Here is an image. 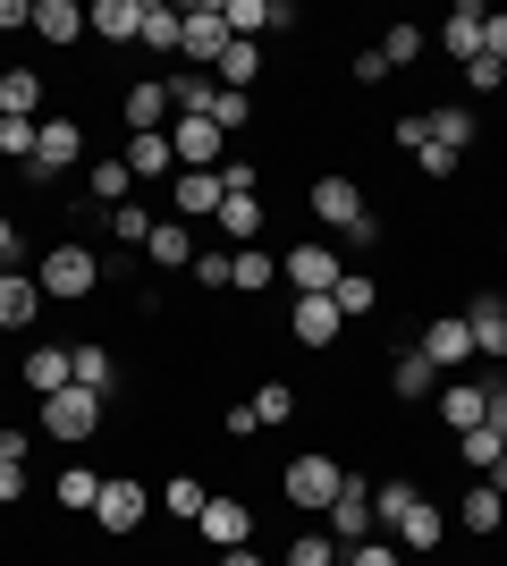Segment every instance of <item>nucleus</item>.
<instances>
[{"instance_id": "nucleus-48", "label": "nucleus", "mask_w": 507, "mask_h": 566, "mask_svg": "<svg viewBox=\"0 0 507 566\" xmlns=\"http://www.w3.org/2000/svg\"><path fill=\"white\" fill-rule=\"evenodd\" d=\"M465 85H474V94H499L507 69H499V60H465Z\"/></svg>"}, {"instance_id": "nucleus-2", "label": "nucleus", "mask_w": 507, "mask_h": 566, "mask_svg": "<svg viewBox=\"0 0 507 566\" xmlns=\"http://www.w3.org/2000/svg\"><path fill=\"white\" fill-rule=\"evenodd\" d=\"M102 406H110V398H94V389H76V380H68L60 398H43V431H51V440H94Z\"/></svg>"}, {"instance_id": "nucleus-41", "label": "nucleus", "mask_w": 507, "mask_h": 566, "mask_svg": "<svg viewBox=\"0 0 507 566\" xmlns=\"http://www.w3.org/2000/svg\"><path fill=\"white\" fill-rule=\"evenodd\" d=\"M203 499H212V491H203V482H194V473H178V482H169V491H161V507H169V516H203Z\"/></svg>"}, {"instance_id": "nucleus-26", "label": "nucleus", "mask_w": 507, "mask_h": 566, "mask_svg": "<svg viewBox=\"0 0 507 566\" xmlns=\"http://www.w3.org/2000/svg\"><path fill=\"white\" fill-rule=\"evenodd\" d=\"M0 111H9V118H34V111H43V76H34V69H9V76H0Z\"/></svg>"}, {"instance_id": "nucleus-37", "label": "nucleus", "mask_w": 507, "mask_h": 566, "mask_svg": "<svg viewBox=\"0 0 507 566\" xmlns=\"http://www.w3.org/2000/svg\"><path fill=\"white\" fill-rule=\"evenodd\" d=\"M271 271H279V262H271L263 245H245V254L229 262V287H245V296H254V287H271Z\"/></svg>"}, {"instance_id": "nucleus-36", "label": "nucleus", "mask_w": 507, "mask_h": 566, "mask_svg": "<svg viewBox=\"0 0 507 566\" xmlns=\"http://www.w3.org/2000/svg\"><path fill=\"white\" fill-rule=\"evenodd\" d=\"M330 305H338V313H347V322H356V313H372V305H381V287L363 280V271H347V280H338V287H330Z\"/></svg>"}, {"instance_id": "nucleus-21", "label": "nucleus", "mask_w": 507, "mask_h": 566, "mask_svg": "<svg viewBox=\"0 0 507 566\" xmlns=\"http://www.w3.org/2000/svg\"><path fill=\"white\" fill-rule=\"evenodd\" d=\"M220 195H229V187H220V169H178V212H187V220H203V212L220 220Z\"/></svg>"}, {"instance_id": "nucleus-49", "label": "nucleus", "mask_w": 507, "mask_h": 566, "mask_svg": "<svg viewBox=\"0 0 507 566\" xmlns=\"http://www.w3.org/2000/svg\"><path fill=\"white\" fill-rule=\"evenodd\" d=\"M414 169H423V178H457V153H440V144H423V153H414Z\"/></svg>"}, {"instance_id": "nucleus-5", "label": "nucleus", "mask_w": 507, "mask_h": 566, "mask_svg": "<svg viewBox=\"0 0 507 566\" xmlns=\"http://www.w3.org/2000/svg\"><path fill=\"white\" fill-rule=\"evenodd\" d=\"M338 482H347V473H338L330 457H296V465L279 473V491H288L296 507H314V516H330V499H338Z\"/></svg>"}, {"instance_id": "nucleus-19", "label": "nucleus", "mask_w": 507, "mask_h": 566, "mask_svg": "<svg viewBox=\"0 0 507 566\" xmlns=\"http://www.w3.org/2000/svg\"><path fill=\"white\" fill-rule=\"evenodd\" d=\"M483 25H490V9H474V0H457V9H448V25H440V43L457 51V60H483Z\"/></svg>"}, {"instance_id": "nucleus-31", "label": "nucleus", "mask_w": 507, "mask_h": 566, "mask_svg": "<svg viewBox=\"0 0 507 566\" xmlns=\"http://www.w3.org/2000/svg\"><path fill=\"white\" fill-rule=\"evenodd\" d=\"M127 169H136V178H161V169H178L169 136H127Z\"/></svg>"}, {"instance_id": "nucleus-32", "label": "nucleus", "mask_w": 507, "mask_h": 566, "mask_svg": "<svg viewBox=\"0 0 507 566\" xmlns=\"http://www.w3.org/2000/svg\"><path fill=\"white\" fill-rule=\"evenodd\" d=\"M220 229L237 237V245H254V229H263V203H254V195H220Z\"/></svg>"}, {"instance_id": "nucleus-39", "label": "nucleus", "mask_w": 507, "mask_h": 566, "mask_svg": "<svg viewBox=\"0 0 507 566\" xmlns=\"http://www.w3.org/2000/svg\"><path fill=\"white\" fill-rule=\"evenodd\" d=\"M34 136H43V118H0V153H9V161H34Z\"/></svg>"}, {"instance_id": "nucleus-11", "label": "nucleus", "mask_w": 507, "mask_h": 566, "mask_svg": "<svg viewBox=\"0 0 507 566\" xmlns=\"http://www.w3.org/2000/svg\"><path fill=\"white\" fill-rule=\"evenodd\" d=\"M169 118H178V102H169V85H161V76L127 85V127H136V136H169Z\"/></svg>"}, {"instance_id": "nucleus-10", "label": "nucleus", "mask_w": 507, "mask_h": 566, "mask_svg": "<svg viewBox=\"0 0 507 566\" xmlns=\"http://www.w3.org/2000/svg\"><path fill=\"white\" fill-rule=\"evenodd\" d=\"M203 542L212 549H245V533H254V507H245V499H203Z\"/></svg>"}, {"instance_id": "nucleus-20", "label": "nucleus", "mask_w": 507, "mask_h": 566, "mask_svg": "<svg viewBox=\"0 0 507 566\" xmlns=\"http://www.w3.org/2000/svg\"><path fill=\"white\" fill-rule=\"evenodd\" d=\"M68 380H76L68 347H34V355H25V389H34V398H60Z\"/></svg>"}, {"instance_id": "nucleus-8", "label": "nucleus", "mask_w": 507, "mask_h": 566, "mask_svg": "<svg viewBox=\"0 0 507 566\" xmlns=\"http://www.w3.org/2000/svg\"><path fill=\"white\" fill-rule=\"evenodd\" d=\"M237 43V34H229V18H220V0H203V9H187V60H203V69H220V51Z\"/></svg>"}, {"instance_id": "nucleus-22", "label": "nucleus", "mask_w": 507, "mask_h": 566, "mask_svg": "<svg viewBox=\"0 0 507 566\" xmlns=\"http://www.w3.org/2000/svg\"><path fill=\"white\" fill-rule=\"evenodd\" d=\"M440 533H448V516H440L432 499H414L406 516H398V549H414V558H423V549H440Z\"/></svg>"}, {"instance_id": "nucleus-47", "label": "nucleus", "mask_w": 507, "mask_h": 566, "mask_svg": "<svg viewBox=\"0 0 507 566\" xmlns=\"http://www.w3.org/2000/svg\"><path fill=\"white\" fill-rule=\"evenodd\" d=\"M110 229H119V245H145V237H152V220L136 212V203H119V212H110Z\"/></svg>"}, {"instance_id": "nucleus-50", "label": "nucleus", "mask_w": 507, "mask_h": 566, "mask_svg": "<svg viewBox=\"0 0 507 566\" xmlns=\"http://www.w3.org/2000/svg\"><path fill=\"white\" fill-rule=\"evenodd\" d=\"M398 144H406V153H423V144H432V118L406 111V118H398Z\"/></svg>"}, {"instance_id": "nucleus-18", "label": "nucleus", "mask_w": 507, "mask_h": 566, "mask_svg": "<svg viewBox=\"0 0 507 566\" xmlns=\"http://www.w3.org/2000/svg\"><path fill=\"white\" fill-rule=\"evenodd\" d=\"M465 331H474V355H507V296H474Z\"/></svg>"}, {"instance_id": "nucleus-55", "label": "nucleus", "mask_w": 507, "mask_h": 566, "mask_svg": "<svg viewBox=\"0 0 507 566\" xmlns=\"http://www.w3.org/2000/svg\"><path fill=\"white\" fill-rule=\"evenodd\" d=\"M18 25H34V0H0V34H18Z\"/></svg>"}, {"instance_id": "nucleus-14", "label": "nucleus", "mask_w": 507, "mask_h": 566, "mask_svg": "<svg viewBox=\"0 0 507 566\" xmlns=\"http://www.w3.org/2000/svg\"><path fill=\"white\" fill-rule=\"evenodd\" d=\"M440 415H448V431H483L490 380H448V389H440Z\"/></svg>"}, {"instance_id": "nucleus-3", "label": "nucleus", "mask_w": 507, "mask_h": 566, "mask_svg": "<svg viewBox=\"0 0 507 566\" xmlns=\"http://www.w3.org/2000/svg\"><path fill=\"white\" fill-rule=\"evenodd\" d=\"M372 533H381V516H372V482H356V473H347V482H338V499H330V542H372Z\"/></svg>"}, {"instance_id": "nucleus-43", "label": "nucleus", "mask_w": 507, "mask_h": 566, "mask_svg": "<svg viewBox=\"0 0 507 566\" xmlns=\"http://www.w3.org/2000/svg\"><path fill=\"white\" fill-rule=\"evenodd\" d=\"M338 558H347V549H338L330 533H305V542L288 549V566H338Z\"/></svg>"}, {"instance_id": "nucleus-4", "label": "nucleus", "mask_w": 507, "mask_h": 566, "mask_svg": "<svg viewBox=\"0 0 507 566\" xmlns=\"http://www.w3.org/2000/svg\"><path fill=\"white\" fill-rule=\"evenodd\" d=\"M76 153H85V127H76V118H43V136H34V161H25V178H34V187H51V178H60Z\"/></svg>"}, {"instance_id": "nucleus-44", "label": "nucleus", "mask_w": 507, "mask_h": 566, "mask_svg": "<svg viewBox=\"0 0 507 566\" xmlns=\"http://www.w3.org/2000/svg\"><path fill=\"white\" fill-rule=\"evenodd\" d=\"M499 449H507L499 431H457V457H465V465H483V473H490V457H499Z\"/></svg>"}, {"instance_id": "nucleus-56", "label": "nucleus", "mask_w": 507, "mask_h": 566, "mask_svg": "<svg viewBox=\"0 0 507 566\" xmlns=\"http://www.w3.org/2000/svg\"><path fill=\"white\" fill-rule=\"evenodd\" d=\"M0 271H18V220H0Z\"/></svg>"}, {"instance_id": "nucleus-28", "label": "nucleus", "mask_w": 507, "mask_h": 566, "mask_svg": "<svg viewBox=\"0 0 507 566\" xmlns=\"http://www.w3.org/2000/svg\"><path fill=\"white\" fill-rule=\"evenodd\" d=\"M145 254L161 262V271H187V262H194V237H187V220H178V229H161V220H152V237H145Z\"/></svg>"}, {"instance_id": "nucleus-33", "label": "nucleus", "mask_w": 507, "mask_h": 566, "mask_svg": "<svg viewBox=\"0 0 507 566\" xmlns=\"http://www.w3.org/2000/svg\"><path fill=\"white\" fill-rule=\"evenodd\" d=\"M51 499H60V507H85V516H94V499H102V473L68 465V473H60V482H51Z\"/></svg>"}, {"instance_id": "nucleus-35", "label": "nucleus", "mask_w": 507, "mask_h": 566, "mask_svg": "<svg viewBox=\"0 0 507 566\" xmlns=\"http://www.w3.org/2000/svg\"><path fill=\"white\" fill-rule=\"evenodd\" d=\"M254 69H263V51H254V43H229V51H220V85H229V94H245Z\"/></svg>"}, {"instance_id": "nucleus-29", "label": "nucleus", "mask_w": 507, "mask_h": 566, "mask_svg": "<svg viewBox=\"0 0 507 566\" xmlns=\"http://www.w3.org/2000/svg\"><path fill=\"white\" fill-rule=\"evenodd\" d=\"M432 364H423V347H414V355H389V389H398V398H432Z\"/></svg>"}, {"instance_id": "nucleus-40", "label": "nucleus", "mask_w": 507, "mask_h": 566, "mask_svg": "<svg viewBox=\"0 0 507 566\" xmlns=\"http://www.w3.org/2000/svg\"><path fill=\"white\" fill-rule=\"evenodd\" d=\"M296 415V389L288 380H263V389H254V423H288Z\"/></svg>"}, {"instance_id": "nucleus-34", "label": "nucleus", "mask_w": 507, "mask_h": 566, "mask_svg": "<svg viewBox=\"0 0 507 566\" xmlns=\"http://www.w3.org/2000/svg\"><path fill=\"white\" fill-rule=\"evenodd\" d=\"M220 18H229V34H237V43H254V34L271 25V0H220Z\"/></svg>"}, {"instance_id": "nucleus-42", "label": "nucleus", "mask_w": 507, "mask_h": 566, "mask_svg": "<svg viewBox=\"0 0 507 566\" xmlns=\"http://www.w3.org/2000/svg\"><path fill=\"white\" fill-rule=\"evenodd\" d=\"M414 499H423V491H414V482H389V491H372V516H381L389 533H398V516H406Z\"/></svg>"}, {"instance_id": "nucleus-7", "label": "nucleus", "mask_w": 507, "mask_h": 566, "mask_svg": "<svg viewBox=\"0 0 507 566\" xmlns=\"http://www.w3.org/2000/svg\"><path fill=\"white\" fill-rule=\"evenodd\" d=\"M279 271H288V280H296V296H330V287L347 280V262H338L330 245H321V237H314V245H296V254L279 262Z\"/></svg>"}, {"instance_id": "nucleus-23", "label": "nucleus", "mask_w": 507, "mask_h": 566, "mask_svg": "<svg viewBox=\"0 0 507 566\" xmlns=\"http://www.w3.org/2000/svg\"><path fill=\"white\" fill-rule=\"evenodd\" d=\"M457 524H465V533H499V524H507V491H490V482H474V491L457 499Z\"/></svg>"}, {"instance_id": "nucleus-53", "label": "nucleus", "mask_w": 507, "mask_h": 566, "mask_svg": "<svg viewBox=\"0 0 507 566\" xmlns=\"http://www.w3.org/2000/svg\"><path fill=\"white\" fill-rule=\"evenodd\" d=\"M483 431H499V440H507V380H490V415H483Z\"/></svg>"}, {"instance_id": "nucleus-16", "label": "nucleus", "mask_w": 507, "mask_h": 566, "mask_svg": "<svg viewBox=\"0 0 507 566\" xmlns=\"http://www.w3.org/2000/svg\"><path fill=\"white\" fill-rule=\"evenodd\" d=\"M85 34H110V43H145V0H102V9H85Z\"/></svg>"}, {"instance_id": "nucleus-15", "label": "nucleus", "mask_w": 507, "mask_h": 566, "mask_svg": "<svg viewBox=\"0 0 507 566\" xmlns=\"http://www.w3.org/2000/svg\"><path fill=\"white\" fill-rule=\"evenodd\" d=\"M288 331L305 338V347H330V338L347 331V313H338L330 296H296V313H288Z\"/></svg>"}, {"instance_id": "nucleus-17", "label": "nucleus", "mask_w": 507, "mask_h": 566, "mask_svg": "<svg viewBox=\"0 0 507 566\" xmlns=\"http://www.w3.org/2000/svg\"><path fill=\"white\" fill-rule=\"evenodd\" d=\"M465 355H474V331H465V313H440L432 331H423V364H465Z\"/></svg>"}, {"instance_id": "nucleus-24", "label": "nucleus", "mask_w": 507, "mask_h": 566, "mask_svg": "<svg viewBox=\"0 0 507 566\" xmlns=\"http://www.w3.org/2000/svg\"><path fill=\"white\" fill-rule=\"evenodd\" d=\"M68 364H76V389H94V398H110V389H119L110 347H68Z\"/></svg>"}, {"instance_id": "nucleus-57", "label": "nucleus", "mask_w": 507, "mask_h": 566, "mask_svg": "<svg viewBox=\"0 0 507 566\" xmlns=\"http://www.w3.org/2000/svg\"><path fill=\"white\" fill-rule=\"evenodd\" d=\"M483 482H490V491H507V449L490 457V473H483Z\"/></svg>"}, {"instance_id": "nucleus-30", "label": "nucleus", "mask_w": 507, "mask_h": 566, "mask_svg": "<svg viewBox=\"0 0 507 566\" xmlns=\"http://www.w3.org/2000/svg\"><path fill=\"white\" fill-rule=\"evenodd\" d=\"M423 118H432L440 153H465V144H474V111H457V102H448V111H423Z\"/></svg>"}, {"instance_id": "nucleus-54", "label": "nucleus", "mask_w": 507, "mask_h": 566, "mask_svg": "<svg viewBox=\"0 0 507 566\" xmlns=\"http://www.w3.org/2000/svg\"><path fill=\"white\" fill-rule=\"evenodd\" d=\"M483 60H499V69H507V18L483 25Z\"/></svg>"}, {"instance_id": "nucleus-45", "label": "nucleus", "mask_w": 507, "mask_h": 566, "mask_svg": "<svg viewBox=\"0 0 507 566\" xmlns=\"http://www.w3.org/2000/svg\"><path fill=\"white\" fill-rule=\"evenodd\" d=\"M127 187H136V169H127V161H94V195H102V203H119Z\"/></svg>"}, {"instance_id": "nucleus-59", "label": "nucleus", "mask_w": 507, "mask_h": 566, "mask_svg": "<svg viewBox=\"0 0 507 566\" xmlns=\"http://www.w3.org/2000/svg\"><path fill=\"white\" fill-rule=\"evenodd\" d=\"M338 566H347V558H338Z\"/></svg>"}, {"instance_id": "nucleus-52", "label": "nucleus", "mask_w": 507, "mask_h": 566, "mask_svg": "<svg viewBox=\"0 0 507 566\" xmlns=\"http://www.w3.org/2000/svg\"><path fill=\"white\" fill-rule=\"evenodd\" d=\"M347 566H398V549H389V542H356V549H347Z\"/></svg>"}, {"instance_id": "nucleus-13", "label": "nucleus", "mask_w": 507, "mask_h": 566, "mask_svg": "<svg viewBox=\"0 0 507 566\" xmlns=\"http://www.w3.org/2000/svg\"><path fill=\"white\" fill-rule=\"evenodd\" d=\"M43 313V280L34 271H0V331H25Z\"/></svg>"}, {"instance_id": "nucleus-38", "label": "nucleus", "mask_w": 507, "mask_h": 566, "mask_svg": "<svg viewBox=\"0 0 507 566\" xmlns=\"http://www.w3.org/2000/svg\"><path fill=\"white\" fill-rule=\"evenodd\" d=\"M203 118H212L220 136H237L245 118H254V94H229V85H220V94H212V111H203Z\"/></svg>"}, {"instance_id": "nucleus-25", "label": "nucleus", "mask_w": 507, "mask_h": 566, "mask_svg": "<svg viewBox=\"0 0 507 566\" xmlns=\"http://www.w3.org/2000/svg\"><path fill=\"white\" fill-rule=\"evenodd\" d=\"M34 34H51V43H76V34H85V9H76V0H34Z\"/></svg>"}, {"instance_id": "nucleus-1", "label": "nucleus", "mask_w": 507, "mask_h": 566, "mask_svg": "<svg viewBox=\"0 0 507 566\" xmlns=\"http://www.w3.org/2000/svg\"><path fill=\"white\" fill-rule=\"evenodd\" d=\"M34 280H43V296H94L102 262H94V245H51V254L34 262Z\"/></svg>"}, {"instance_id": "nucleus-9", "label": "nucleus", "mask_w": 507, "mask_h": 566, "mask_svg": "<svg viewBox=\"0 0 507 566\" xmlns=\"http://www.w3.org/2000/svg\"><path fill=\"white\" fill-rule=\"evenodd\" d=\"M220 144H229V136H220L212 118H169V153H178V169H212Z\"/></svg>"}, {"instance_id": "nucleus-27", "label": "nucleus", "mask_w": 507, "mask_h": 566, "mask_svg": "<svg viewBox=\"0 0 507 566\" xmlns=\"http://www.w3.org/2000/svg\"><path fill=\"white\" fill-rule=\"evenodd\" d=\"M145 43H152V51H178V43H187V9H169V0H145Z\"/></svg>"}, {"instance_id": "nucleus-58", "label": "nucleus", "mask_w": 507, "mask_h": 566, "mask_svg": "<svg viewBox=\"0 0 507 566\" xmlns=\"http://www.w3.org/2000/svg\"><path fill=\"white\" fill-rule=\"evenodd\" d=\"M220 566H263V558H254V549H220Z\"/></svg>"}, {"instance_id": "nucleus-12", "label": "nucleus", "mask_w": 507, "mask_h": 566, "mask_svg": "<svg viewBox=\"0 0 507 566\" xmlns=\"http://www.w3.org/2000/svg\"><path fill=\"white\" fill-rule=\"evenodd\" d=\"M305 203H314V220H321V229H356V220H363L356 178H314V195H305Z\"/></svg>"}, {"instance_id": "nucleus-51", "label": "nucleus", "mask_w": 507, "mask_h": 566, "mask_svg": "<svg viewBox=\"0 0 507 566\" xmlns=\"http://www.w3.org/2000/svg\"><path fill=\"white\" fill-rule=\"evenodd\" d=\"M229 262H237V254H194V280H203V287H229Z\"/></svg>"}, {"instance_id": "nucleus-6", "label": "nucleus", "mask_w": 507, "mask_h": 566, "mask_svg": "<svg viewBox=\"0 0 507 566\" xmlns=\"http://www.w3.org/2000/svg\"><path fill=\"white\" fill-rule=\"evenodd\" d=\"M145 507H152L145 482L110 473V482H102V499H94V524H102V533H136V524H145Z\"/></svg>"}, {"instance_id": "nucleus-46", "label": "nucleus", "mask_w": 507, "mask_h": 566, "mask_svg": "<svg viewBox=\"0 0 507 566\" xmlns=\"http://www.w3.org/2000/svg\"><path fill=\"white\" fill-rule=\"evenodd\" d=\"M414 51H423V34H414V25H389V43H381V60H389V69H406Z\"/></svg>"}]
</instances>
